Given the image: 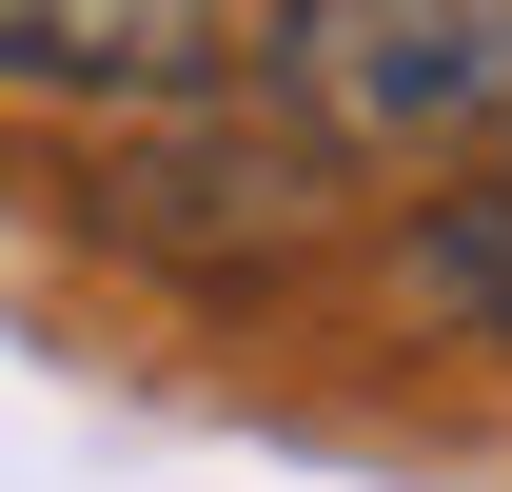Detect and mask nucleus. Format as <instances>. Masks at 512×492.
Instances as JSON below:
<instances>
[{"instance_id": "f257e3e1", "label": "nucleus", "mask_w": 512, "mask_h": 492, "mask_svg": "<svg viewBox=\"0 0 512 492\" xmlns=\"http://www.w3.org/2000/svg\"><path fill=\"white\" fill-rule=\"evenodd\" d=\"M256 79L335 158H512V0H276Z\"/></svg>"}, {"instance_id": "f03ea898", "label": "nucleus", "mask_w": 512, "mask_h": 492, "mask_svg": "<svg viewBox=\"0 0 512 492\" xmlns=\"http://www.w3.org/2000/svg\"><path fill=\"white\" fill-rule=\"evenodd\" d=\"M335 197H355V158L296 99H197V119H158L99 178V237L158 256V276H197V296H256V276H296L335 237Z\"/></svg>"}, {"instance_id": "7ed1b4c3", "label": "nucleus", "mask_w": 512, "mask_h": 492, "mask_svg": "<svg viewBox=\"0 0 512 492\" xmlns=\"http://www.w3.org/2000/svg\"><path fill=\"white\" fill-rule=\"evenodd\" d=\"M237 60V0H0V99H60V119H197Z\"/></svg>"}, {"instance_id": "20e7f679", "label": "nucleus", "mask_w": 512, "mask_h": 492, "mask_svg": "<svg viewBox=\"0 0 512 492\" xmlns=\"http://www.w3.org/2000/svg\"><path fill=\"white\" fill-rule=\"evenodd\" d=\"M394 276H414V315H453V335L512 355V158H493L473 197H434V217L394 237Z\"/></svg>"}]
</instances>
